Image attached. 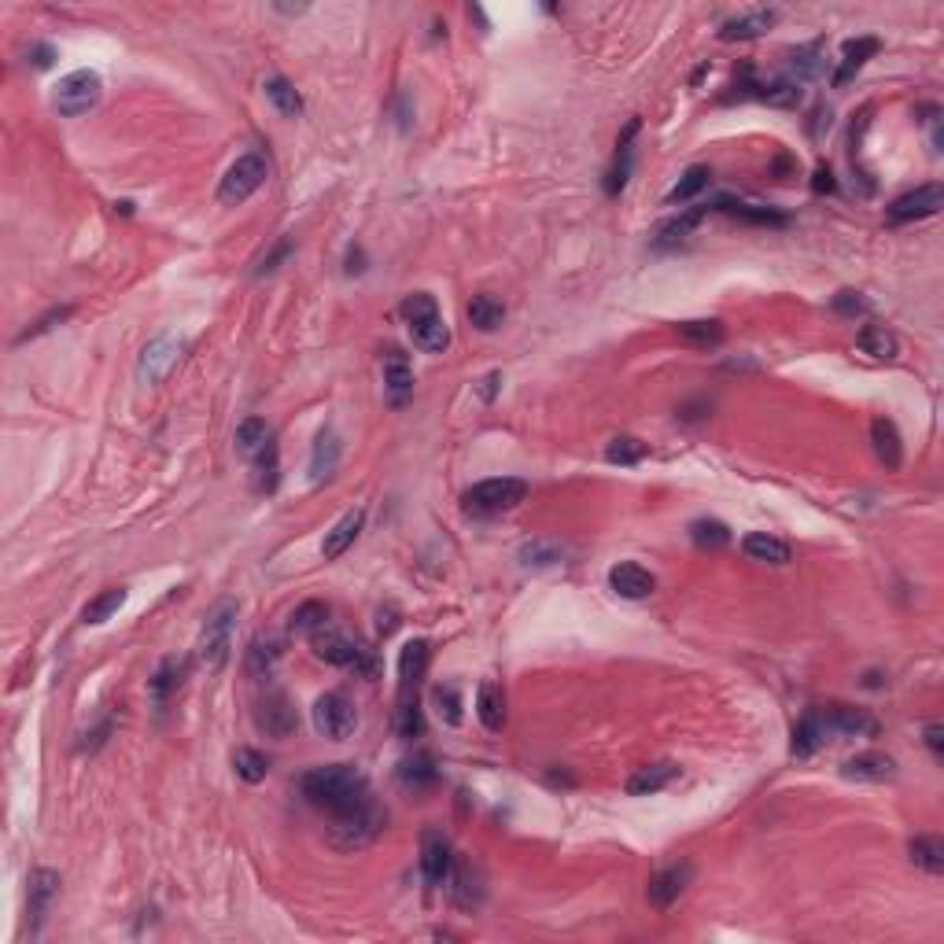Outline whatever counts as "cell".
I'll return each instance as SVG.
<instances>
[{
  "label": "cell",
  "mask_w": 944,
  "mask_h": 944,
  "mask_svg": "<svg viewBox=\"0 0 944 944\" xmlns=\"http://www.w3.org/2000/svg\"><path fill=\"white\" fill-rule=\"evenodd\" d=\"M325 624H329V605L325 602H303L288 616V631H292V635H314V631Z\"/></svg>",
  "instance_id": "obj_41"
},
{
  "label": "cell",
  "mask_w": 944,
  "mask_h": 944,
  "mask_svg": "<svg viewBox=\"0 0 944 944\" xmlns=\"http://www.w3.org/2000/svg\"><path fill=\"white\" fill-rule=\"evenodd\" d=\"M314 727H318V734L332 738V742H343V738H351L354 727H358V712H354V705L347 697L332 690V694H321L318 701H314Z\"/></svg>",
  "instance_id": "obj_9"
},
{
  "label": "cell",
  "mask_w": 944,
  "mask_h": 944,
  "mask_svg": "<svg viewBox=\"0 0 944 944\" xmlns=\"http://www.w3.org/2000/svg\"><path fill=\"white\" fill-rule=\"evenodd\" d=\"M908 852H911V863L922 867L926 874L944 871V841L941 838H911Z\"/></svg>",
  "instance_id": "obj_40"
},
{
  "label": "cell",
  "mask_w": 944,
  "mask_h": 944,
  "mask_svg": "<svg viewBox=\"0 0 944 944\" xmlns=\"http://www.w3.org/2000/svg\"><path fill=\"white\" fill-rule=\"evenodd\" d=\"M122 605H126V587L104 590V594H96L93 602L82 609V624H89V627L104 624V620H111V616H115Z\"/></svg>",
  "instance_id": "obj_39"
},
{
  "label": "cell",
  "mask_w": 944,
  "mask_h": 944,
  "mask_svg": "<svg viewBox=\"0 0 944 944\" xmlns=\"http://www.w3.org/2000/svg\"><path fill=\"white\" fill-rule=\"evenodd\" d=\"M384 388H388L391 406H406V399L413 395V369L402 351L384 354Z\"/></svg>",
  "instance_id": "obj_26"
},
{
  "label": "cell",
  "mask_w": 944,
  "mask_h": 944,
  "mask_svg": "<svg viewBox=\"0 0 944 944\" xmlns=\"http://www.w3.org/2000/svg\"><path fill=\"white\" fill-rule=\"evenodd\" d=\"M716 211H727L734 214V218H742V222H753V225H786L790 218L782 211H771V207H756V203H734V200H716Z\"/></svg>",
  "instance_id": "obj_38"
},
{
  "label": "cell",
  "mask_w": 944,
  "mask_h": 944,
  "mask_svg": "<svg viewBox=\"0 0 944 944\" xmlns=\"http://www.w3.org/2000/svg\"><path fill=\"white\" fill-rule=\"evenodd\" d=\"M708 207H694V211H683L679 218H672V222L661 225V233H657V244H675V240H683V236H690L697 229V222L705 218Z\"/></svg>",
  "instance_id": "obj_48"
},
{
  "label": "cell",
  "mask_w": 944,
  "mask_h": 944,
  "mask_svg": "<svg viewBox=\"0 0 944 944\" xmlns=\"http://www.w3.org/2000/svg\"><path fill=\"white\" fill-rule=\"evenodd\" d=\"M812 192H819V196H823V192H838V181H834V170H830V166H819V170H815Z\"/></svg>",
  "instance_id": "obj_57"
},
{
  "label": "cell",
  "mask_w": 944,
  "mask_h": 944,
  "mask_svg": "<svg viewBox=\"0 0 944 944\" xmlns=\"http://www.w3.org/2000/svg\"><path fill=\"white\" fill-rule=\"evenodd\" d=\"M944 207V185L930 181V185H919L915 192H904L889 203L885 211V222L900 225V222H919V218H933V214Z\"/></svg>",
  "instance_id": "obj_10"
},
{
  "label": "cell",
  "mask_w": 944,
  "mask_h": 944,
  "mask_svg": "<svg viewBox=\"0 0 944 944\" xmlns=\"http://www.w3.org/2000/svg\"><path fill=\"white\" fill-rule=\"evenodd\" d=\"M30 889H26V915H30V937H37L41 933V926H45L48 911H52V900L59 897V874L48 871V867H37L34 874H30Z\"/></svg>",
  "instance_id": "obj_11"
},
{
  "label": "cell",
  "mask_w": 944,
  "mask_h": 944,
  "mask_svg": "<svg viewBox=\"0 0 944 944\" xmlns=\"http://www.w3.org/2000/svg\"><path fill=\"white\" fill-rule=\"evenodd\" d=\"M775 23H779V12H775V8H760V12L738 15V19H727V23L720 26V41H753V37H764Z\"/></svg>",
  "instance_id": "obj_23"
},
{
  "label": "cell",
  "mask_w": 944,
  "mask_h": 944,
  "mask_svg": "<svg viewBox=\"0 0 944 944\" xmlns=\"http://www.w3.org/2000/svg\"><path fill=\"white\" fill-rule=\"evenodd\" d=\"M259 727L270 734V738H281V742L295 734V727H299V716H295V708H292V701H288V694H284V690H270V694L262 697Z\"/></svg>",
  "instance_id": "obj_15"
},
{
  "label": "cell",
  "mask_w": 944,
  "mask_h": 944,
  "mask_svg": "<svg viewBox=\"0 0 944 944\" xmlns=\"http://www.w3.org/2000/svg\"><path fill=\"white\" fill-rule=\"evenodd\" d=\"M856 347H860L863 354H871V358H878V362H893L900 354V340L893 329H885V325H878V321H871V325H863L860 336H856Z\"/></svg>",
  "instance_id": "obj_30"
},
{
  "label": "cell",
  "mask_w": 944,
  "mask_h": 944,
  "mask_svg": "<svg viewBox=\"0 0 944 944\" xmlns=\"http://www.w3.org/2000/svg\"><path fill=\"white\" fill-rule=\"evenodd\" d=\"M277 476H281V472H277V443H270V447L255 458V487L270 495L273 487H277Z\"/></svg>",
  "instance_id": "obj_52"
},
{
  "label": "cell",
  "mask_w": 944,
  "mask_h": 944,
  "mask_svg": "<svg viewBox=\"0 0 944 944\" xmlns=\"http://www.w3.org/2000/svg\"><path fill=\"white\" fill-rule=\"evenodd\" d=\"M830 738H834V734L826 731L823 708H808L801 720H797V727H793L790 753L797 756V760H808V756L819 753V749H823V745L830 742Z\"/></svg>",
  "instance_id": "obj_17"
},
{
  "label": "cell",
  "mask_w": 944,
  "mask_h": 944,
  "mask_svg": "<svg viewBox=\"0 0 944 944\" xmlns=\"http://www.w3.org/2000/svg\"><path fill=\"white\" fill-rule=\"evenodd\" d=\"M561 557H565V550L554 543H528L520 550V561H524V565H557Z\"/></svg>",
  "instance_id": "obj_53"
},
{
  "label": "cell",
  "mask_w": 944,
  "mask_h": 944,
  "mask_svg": "<svg viewBox=\"0 0 944 944\" xmlns=\"http://www.w3.org/2000/svg\"><path fill=\"white\" fill-rule=\"evenodd\" d=\"M708 181H712V170H708V166H690V170L675 181V189L668 192V203H672V207L675 203H690L697 192L708 189Z\"/></svg>",
  "instance_id": "obj_44"
},
{
  "label": "cell",
  "mask_w": 944,
  "mask_h": 944,
  "mask_svg": "<svg viewBox=\"0 0 944 944\" xmlns=\"http://www.w3.org/2000/svg\"><path fill=\"white\" fill-rule=\"evenodd\" d=\"M236 602L225 598L207 613V624L200 631V642H196V657L207 672H222L229 657H233V631H236Z\"/></svg>",
  "instance_id": "obj_4"
},
{
  "label": "cell",
  "mask_w": 944,
  "mask_h": 944,
  "mask_svg": "<svg viewBox=\"0 0 944 944\" xmlns=\"http://www.w3.org/2000/svg\"><path fill=\"white\" fill-rule=\"evenodd\" d=\"M288 255H292V240H281V244H277V248H273L270 255H262V259H259V270H255V273H259V277H266V273L277 270V266H281V262L288 259Z\"/></svg>",
  "instance_id": "obj_56"
},
{
  "label": "cell",
  "mask_w": 944,
  "mask_h": 944,
  "mask_svg": "<svg viewBox=\"0 0 944 944\" xmlns=\"http://www.w3.org/2000/svg\"><path fill=\"white\" fill-rule=\"evenodd\" d=\"M266 96H270V104L281 111L284 118H295L303 115V96L295 93V85L288 82V78H281V74H273V78H266Z\"/></svg>",
  "instance_id": "obj_36"
},
{
  "label": "cell",
  "mask_w": 944,
  "mask_h": 944,
  "mask_svg": "<svg viewBox=\"0 0 944 944\" xmlns=\"http://www.w3.org/2000/svg\"><path fill=\"white\" fill-rule=\"evenodd\" d=\"M941 734H944V731H941V723H930V727H926V745L933 749V756H941V753H944V738H941Z\"/></svg>",
  "instance_id": "obj_59"
},
{
  "label": "cell",
  "mask_w": 944,
  "mask_h": 944,
  "mask_svg": "<svg viewBox=\"0 0 944 944\" xmlns=\"http://www.w3.org/2000/svg\"><path fill=\"white\" fill-rule=\"evenodd\" d=\"M310 646H314V653H318L321 661L336 664V668H347V672L362 675V679H377L380 664H377V649H369L366 642H358V638H347L343 631H336V627H318L314 635H310Z\"/></svg>",
  "instance_id": "obj_2"
},
{
  "label": "cell",
  "mask_w": 944,
  "mask_h": 944,
  "mask_svg": "<svg viewBox=\"0 0 944 944\" xmlns=\"http://www.w3.org/2000/svg\"><path fill=\"white\" fill-rule=\"evenodd\" d=\"M100 96H104V78L96 71H89V67H82V71H71L67 78H59L56 93H52V104H56V111L63 118H78V115H89V111L100 104Z\"/></svg>",
  "instance_id": "obj_7"
},
{
  "label": "cell",
  "mask_w": 944,
  "mask_h": 944,
  "mask_svg": "<svg viewBox=\"0 0 944 944\" xmlns=\"http://www.w3.org/2000/svg\"><path fill=\"white\" fill-rule=\"evenodd\" d=\"M635 133H638V118H631L627 130L620 133V141H616L613 166L605 170V196H609V200H616V196L627 189V181H631V166H635Z\"/></svg>",
  "instance_id": "obj_16"
},
{
  "label": "cell",
  "mask_w": 944,
  "mask_h": 944,
  "mask_svg": "<svg viewBox=\"0 0 944 944\" xmlns=\"http://www.w3.org/2000/svg\"><path fill=\"white\" fill-rule=\"evenodd\" d=\"M609 587L620 598H627V602H642V598H649L657 590V579H653V572L635 565V561H620V565L609 568Z\"/></svg>",
  "instance_id": "obj_18"
},
{
  "label": "cell",
  "mask_w": 944,
  "mask_h": 944,
  "mask_svg": "<svg viewBox=\"0 0 944 944\" xmlns=\"http://www.w3.org/2000/svg\"><path fill=\"white\" fill-rule=\"evenodd\" d=\"M646 454H649V447L635 436H616L613 443L605 447V461H609V465H638Z\"/></svg>",
  "instance_id": "obj_46"
},
{
  "label": "cell",
  "mask_w": 944,
  "mask_h": 944,
  "mask_svg": "<svg viewBox=\"0 0 944 944\" xmlns=\"http://www.w3.org/2000/svg\"><path fill=\"white\" fill-rule=\"evenodd\" d=\"M384 823H388V812H384L377 801H369L366 808H358V812L343 815V819H332L329 838H332V845H336L340 852L366 849L369 841H373L380 830H384Z\"/></svg>",
  "instance_id": "obj_8"
},
{
  "label": "cell",
  "mask_w": 944,
  "mask_h": 944,
  "mask_svg": "<svg viewBox=\"0 0 944 944\" xmlns=\"http://www.w3.org/2000/svg\"><path fill=\"white\" fill-rule=\"evenodd\" d=\"M742 550L753 561H767V565H790V546L782 543V539H775V535H767V531H749L742 539Z\"/></svg>",
  "instance_id": "obj_33"
},
{
  "label": "cell",
  "mask_w": 944,
  "mask_h": 944,
  "mask_svg": "<svg viewBox=\"0 0 944 944\" xmlns=\"http://www.w3.org/2000/svg\"><path fill=\"white\" fill-rule=\"evenodd\" d=\"M266 177H270L266 155L262 152L240 155V159L225 170L222 185H218V203H222V207H240V203L251 200V196L266 185Z\"/></svg>",
  "instance_id": "obj_6"
},
{
  "label": "cell",
  "mask_w": 944,
  "mask_h": 944,
  "mask_svg": "<svg viewBox=\"0 0 944 944\" xmlns=\"http://www.w3.org/2000/svg\"><path fill=\"white\" fill-rule=\"evenodd\" d=\"M395 731H399V738H406V742H413V738L425 734V716H421V701H417V694H399Z\"/></svg>",
  "instance_id": "obj_37"
},
{
  "label": "cell",
  "mask_w": 944,
  "mask_h": 944,
  "mask_svg": "<svg viewBox=\"0 0 944 944\" xmlns=\"http://www.w3.org/2000/svg\"><path fill=\"white\" fill-rule=\"evenodd\" d=\"M428 661H432V649H428L425 638H413L406 642L399 653V694H417V686L425 679Z\"/></svg>",
  "instance_id": "obj_20"
},
{
  "label": "cell",
  "mask_w": 944,
  "mask_h": 944,
  "mask_svg": "<svg viewBox=\"0 0 944 944\" xmlns=\"http://www.w3.org/2000/svg\"><path fill=\"white\" fill-rule=\"evenodd\" d=\"M871 443H874V454H878V461H882L885 469L889 472L900 469L904 447H900V432L889 417H874L871 421Z\"/></svg>",
  "instance_id": "obj_28"
},
{
  "label": "cell",
  "mask_w": 944,
  "mask_h": 944,
  "mask_svg": "<svg viewBox=\"0 0 944 944\" xmlns=\"http://www.w3.org/2000/svg\"><path fill=\"white\" fill-rule=\"evenodd\" d=\"M841 775L856 782H889V779H897V760L889 753H878V749L856 753L852 760L841 764Z\"/></svg>",
  "instance_id": "obj_19"
},
{
  "label": "cell",
  "mask_w": 944,
  "mask_h": 944,
  "mask_svg": "<svg viewBox=\"0 0 944 944\" xmlns=\"http://www.w3.org/2000/svg\"><path fill=\"white\" fill-rule=\"evenodd\" d=\"M764 104H775V107H793L797 100H801V89H797V82H775V85H756V93Z\"/></svg>",
  "instance_id": "obj_51"
},
{
  "label": "cell",
  "mask_w": 944,
  "mask_h": 944,
  "mask_svg": "<svg viewBox=\"0 0 944 944\" xmlns=\"http://www.w3.org/2000/svg\"><path fill=\"white\" fill-rule=\"evenodd\" d=\"M834 310L845 314V318H856V314H867V299H863L860 292H849V288H845V292L834 295Z\"/></svg>",
  "instance_id": "obj_55"
},
{
  "label": "cell",
  "mask_w": 944,
  "mask_h": 944,
  "mask_svg": "<svg viewBox=\"0 0 944 944\" xmlns=\"http://www.w3.org/2000/svg\"><path fill=\"white\" fill-rule=\"evenodd\" d=\"M402 321L410 329L413 343L428 354H443L450 347V329L443 314H439L436 299L428 292H413L402 299Z\"/></svg>",
  "instance_id": "obj_3"
},
{
  "label": "cell",
  "mask_w": 944,
  "mask_h": 944,
  "mask_svg": "<svg viewBox=\"0 0 944 944\" xmlns=\"http://www.w3.org/2000/svg\"><path fill=\"white\" fill-rule=\"evenodd\" d=\"M450 863H454V856H450V841L443 838L439 830H425V834H421V874H425L428 889L447 885Z\"/></svg>",
  "instance_id": "obj_14"
},
{
  "label": "cell",
  "mask_w": 944,
  "mask_h": 944,
  "mask_svg": "<svg viewBox=\"0 0 944 944\" xmlns=\"http://www.w3.org/2000/svg\"><path fill=\"white\" fill-rule=\"evenodd\" d=\"M299 793L307 797V804H314L318 812H329L332 819H343V815L358 812L373 801L369 793L366 775L354 764H325L314 767L299 779Z\"/></svg>",
  "instance_id": "obj_1"
},
{
  "label": "cell",
  "mask_w": 944,
  "mask_h": 944,
  "mask_svg": "<svg viewBox=\"0 0 944 944\" xmlns=\"http://www.w3.org/2000/svg\"><path fill=\"white\" fill-rule=\"evenodd\" d=\"M74 314V307H56V310H48L45 318L37 321V325H30V329L23 332V336H15V343H26V340H34V336H41V332H48L56 321H67Z\"/></svg>",
  "instance_id": "obj_54"
},
{
  "label": "cell",
  "mask_w": 944,
  "mask_h": 944,
  "mask_svg": "<svg viewBox=\"0 0 944 944\" xmlns=\"http://www.w3.org/2000/svg\"><path fill=\"white\" fill-rule=\"evenodd\" d=\"M679 775V764H672V760H661V764H649V767H638L635 775L627 779V793L631 797H649V793L664 790L668 782Z\"/></svg>",
  "instance_id": "obj_31"
},
{
  "label": "cell",
  "mask_w": 944,
  "mask_h": 944,
  "mask_svg": "<svg viewBox=\"0 0 944 944\" xmlns=\"http://www.w3.org/2000/svg\"><path fill=\"white\" fill-rule=\"evenodd\" d=\"M476 716H480V723H484L491 734H498L506 727V694H502V686L491 683V679L480 683V690H476Z\"/></svg>",
  "instance_id": "obj_29"
},
{
  "label": "cell",
  "mask_w": 944,
  "mask_h": 944,
  "mask_svg": "<svg viewBox=\"0 0 944 944\" xmlns=\"http://www.w3.org/2000/svg\"><path fill=\"white\" fill-rule=\"evenodd\" d=\"M690 539H694L701 550H720V546L731 543V528L723 520H694L690 524Z\"/></svg>",
  "instance_id": "obj_45"
},
{
  "label": "cell",
  "mask_w": 944,
  "mask_h": 944,
  "mask_svg": "<svg viewBox=\"0 0 944 944\" xmlns=\"http://www.w3.org/2000/svg\"><path fill=\"white\" fill-rule=\"evenodd\" d=\"M273 443V428L262 421V417H248V421H240V428H236V450L244 454V458H259L262 450Z\"/></svg>",
  "instance_id": "obj_34"
},
{
  "label": "cell",
  "mask_w": 944,
  "mask_h": 944,
  "mask_svg": "<svg viewBox=\"0 0 944 944\" xmlns=\"http://www.w3.org/2000/svg\"><path fill=\"white\" fill-rule=\"evenodd\" d=\"M362 524H366V509H351V513H343V517L332 524V531H325V543H321L325 561H336V557L347 554V546L358 539Z\"/></svg>",
  "instance_id": "obj_22"
},
{
  "label": "cell",
  "mask_w": 944,
  "mask_h": 944,
  "mask_svg": "<svg viewBox=\"0 0 944 944\" xmlns=\"http://www.w3.org/2000/svg\"><path fill=\"white\" fill-rule=\"evenodd\" d=\"M185 675H189V661H185V657H166V661L155 668L152 679H148V694H152L155 705L163 708L166 701H170V697L181 690Z\"/></svg>",
  "instance_id": "obj_24"
},
{
  "label": "cell",
  "mask_w": 944,
  "mask_h": 944,
  "mask_svg": "<svg viewBox=\"0 0 944 944\" xmlns=\"http://www.w3.org/2000/svg\"><path fill=\"white\" fill-rule=\"evenodd\" d=\"M878 48H882L878 37H852V41H845V48H841V67H838V74H834V85L845 89V85L863 71V63H867Z\"/></svg>",
  "instance_id": "obj_25"
},
{
  "label": "cell",
  "mask_w": 944,
  "mask_h": 944,
  "mask_svg": "<svg viewBox=\"0 0 944 944\" xmlns=\"http://www.w3.org/2000/svg\"><path fill=\"white\" fill-rule=\"evenodd\" d=\"M399 782L406 786V790H413V793H421V790H428V786H436V782H439L436 760H432L428 753L406 756V760L399 764Z\"/></svg>",
  "instance_id": "obj_32"
},
{
  "label": "cell",
  "mask_w": 944,
  "mask_h": 944,
  "mask_svg": "<svg viewBox=\"0 0 944 944\" xmlns=\"http://www.w3.org/2000/svg\"><path fill=\"white\" fill-rule=\"evenodd\" d=\"M528 495V484L517 480V476H495V480H480L476 487H469L461 495V506L472 517H495V513H506V509L520 506Z\"/></svg>",
  "instance_id": "obj_5"
},
{
  "label": "cell",
  "mask_w": 944,
  "mask_h": 944,
  "mask_svg": "<svg viewBox=\"0 0 944 944\" xmlns=\"http://www.w3.org/2000/svg\"><path fill=\"white\" fill-rule=\"evenodd\" d=\"M679 336H686L690 343H701V347H716L723 340V325L716 318L708 321H683L679 325Z\"/></svg>",
  "instance_id": "obj_50"
},
{
  "label": "cell",
  "mask_w": 944,
  "mask_h": 944,
  "mask_svg": "<svg viewBox=\"0 0 944 944\" xmlns=\"http://www.w3.org/2000/svg\"><path fill=\"white\" fill-rule=\"evenodd\" d=\"M432 701H436L439 720L447 723V727H458V723H461V694H458V686H450V683L436 686V690H432Z\"/></svg>",
  "instance_id": "obj_49"
},
{
  "label": "cell",
  "mask_w": 944,
  "mask_h": 944,
  "mask_svg": "<svg viewBox=\"0 0 944 944\" xmlns=\"http://www.w3.org/2000/svg\"><path fill=\"white\" fill-rule=\"evenodd\" d=\"M469 321L480 332H495L498 325L506 321V307H502L498 299H491V295H476L469 303Z\"/></svg>",
  "instance_id": "obj_42"
},
{
  "label": "cell",
  "mask_w": 944,
  "mask_h": 944,
  "mask_svg": "<svg viewBox=\"0 0 944 944\" xmlns=\"http://www.w3.org/2000/svg\"><path fill=\"white\" fill-rule=\"evenodd\" d=\"M690 878H694V863H672V867H664L661 874H653L646 885V900L653 904V908H672L675 900L683 897V889L690 885Z\"/></svg>",
  "instance_id": "obj_13"
},
{
  "label": "cell",
  "mask_w": 944,
  "mask_h": 944,
  "mask_svg": "<svg viewBox=\"0 0 944 944\" xmlns=\"http://www.w3.org/2000/svg\"><path fill=\"white\" fill-rule=\"evenodd\" d=\"M340 454H343L340 436H336V432H321V436L314 439V450H310V484L332 480V472L340 465Z\"/></svg>",
  "instance_id": "obj_27"
},
{
  "label": "cell",
  "mask_w": 944,
  "mask_h": 944,
  "mask_svg": "<svg viewBox=\"0 0 944 944\" xmlns=\"http://www.w3.org/2000/svg\"><path fill=\"white\" fill-rule=\"evenodd\" d=\"M823 41H812V45H804V48H797L790 56V71H793V78L797 82H804V78H819L823 74Z\"/></svg>",
  "instance_id": "obj_43"
},
{
  "label": "cell",
  "mask_w": 944,
  "mask_h": 944,
  "mask_svg": "<svg viewBox=\"0 0 944 944\" xmlns=\"http://www.w3.org/2000/svg\"><path fill=\"white\" fill-rule=\"evenodd\" d=\"M281 661V638L277 635H255L248 649V672L259 675V679H270L273 668Z\"/></svg>",
  "instance_id": "obj_35"
},
{
  "label": "cell",
  "mask_w": 944,
  "mask_h": 944,
  "mask_svg": "<svg viewBox=\"0 0 944 944\" xmlns=\"http://www.w3.org/2000/svg\"><path fill=\"white\" fill-rule=\"evenodd\" d=\"M823 720L830 734H845V738H863V734H878V723L863 712V708L852 705H826Z\"/></svg>",
  "instance_id": "obj_21"
},
{
  "label": "cell",
  "mask_w": 944,
  "mask_h": 944,
  "mask_svg": "<svg viewBox=\"0 0 944 944\" xmlns=\"http://www.w3.org/2000/svg\"><path fill=\"white\" fill-rule=\"evenodd\" d=\"M233 767H236V775H240L244 782H251V786L270 775V760H266L259 749H236Z\"/></svg>",
  "instance_id": "obj_47"
},
{
  "label": "cell",
  "mask_w": 944,
  "mask_h": 944,
  "mask_svg": "<svg viewBox=\"0 0 944 944\" xmlns=\"http://www.w3.org/2000/svg\"><path fill=\"white\" fill-rule=\"evenodd\" d=\"M498 384H502V373H487V377L480 380V395H484V399H495Z\"/></svg>",
  "instance_id": "obj_60"
},
{
  "label": "cell",
  "mask_w": 944,
  "mask_h": 944,
  "mask_svg": "<svg viewBox=\"0 0 944 944\" xmlns=\"http://www.w3.org/2000/svg\"><path fill=\"white\" fill-rule=\"evenodd\" d=\"M52 59H56V52L48 45H34L30 48V63H34L37 71H45V67H52Z\"/></svg>",
  "instance_id": "obj_58"
},
{
  "label": "cell",
  "mask_w": 944,
  "mask_h": 944,
  "mask_svg": "<svg viewBox=\"0 0 944 944\" xmlns=\"http://www.w3.org/2000/svg\"><path fill=\"white\" fill-rule=\"evenodd\" d=\"M181 336H174V332H163V336H155L148 347H144L141 354V366H137V373H141L144 384H159V380L174 369V362L181 358Z\"/></svg>",
  "instance_id": "obj_12"
}]
</instances>
